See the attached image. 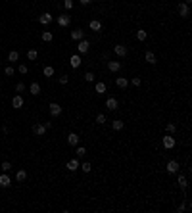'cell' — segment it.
I'll return each mask as SVG.
<instances>
[{
	"instance_id": "obj_22",
	"label": "cell",
	"mask_w": 192,
	"mask_h": 213,
	"mask_svg": "<svg viewBox=\"0 0 192 213\" xmlns=\"http://www.w3.org/2000/svg\"><path fill=\"white\" fill-rule=\"evenodd\" d=\"M144 60H146V62H148V63H150V65H154V63H156V54H154V52H150V50H148V52H146V54H144Z\"/></svg>"
},
{
	"instance_id": "obj_16",
	"label": "cell",
	"mask_w": 192,
	"mask_h": 213,
	"mask_svg": "<svg viewBox=\"0 0 192 213\" xmlns=\"http://www.w3.org/2000/svg\"><path fill=\"white\" fill-rule=\"evenodd\" d=\"M10 184H12V179L6 173H2V175H0V186L6 188V186H10Z\"/></svg>"
},
{
	"instance_id": "obj_10",
	"label": "cell",
	"mask_w": 192,
	"mask_h": 213,
	"mask_svg": "<svg viewBox=\"0 0 192 213\" xmlns=\"http://www.w3.org/2000/svg\"><path fill=\"white\" fill-rule=\"evenodd\" d=\"M46 125H40V123H36V125H33V133L36 134V137H42L44 133H46Z\"/></svg>"
},
{
	"instance_id": "obj_18",
	"label": "cell",
	"mask_w": 192,
	"mask_h": 213,
	"mask_svg": "<svg viewBox=\"0 0 192 213\" xmlns=\"http://www.w3.org/2000/svg\"><path fill=\"white\" fill-rule=\"evenodd\" d=\"M108 69L112 71V73H117V71L121 69V62H108Z\"/></svg>"
},
{
	"instance_id": "obj_4",
	"label": "cell",
	"mask_w": 192,
	"mask_h": 213,
	"mask_svg": "<svg viewBox=\"0 0 192 213\" xmlns=\"http://www.w3.org/2000/svg\"><path fill=\"white\" fill-rule=\"evenodd\" d=\"M89 48H90V42H89L86 39H81V40H79V46H77L79 54H86V52H89Z\"/></svg>"
},
{
	"instance_id": "obj_41",
	"label": "cell",
	"mask_w": 192,
	"mask_h": 213,
	"mask_svg": "<svg viewBox=\"0 0 192 213\" xmlns=\"http://www.w3.org/2000/svg\"><path fill=\"white\" fill-rule=\"evenodd\" d=\"M17 71H19L21 75H25V73H27V65H25V63H21V65H19V69H17Z\"/></svg>"
},
{
	"instance_id": "obj_42",
	"label": "cell",
	"mask_w": 192,
	"mask_h": 213,
	"mask_svg": "<svg viewBox=\"0 0 192 213\" xmlns=\"http://www.w3.org/2000/svg\"><path fill=\"white\" fill-rule=\"evenodd\" d=\"M177 211H179V213H182V211H186V202H185V203H181V206L177 207Z\"/></svg>"
},
{
	"instance_id": "obj_35",
	"label": "cell",
	"mask_w": 192,
	"mask_h": 213,
	"mask_svg": "<svg viewBox=\"0 0 192 213\" xmlns=\"http://www.w3.org/2000/svg\"><path fill=\"white\" fill-rule=\"evenodd\" d=\"M131 85H132V87H140V85H142L140 77H132V79H131Z\"/></svg>"
},
{
	"instance_id": "obj_36",
	"label": "cell",
	"mask_w": 192,
	"mask_h": 213,
	"mask_svg": "<svg viewBox=\"0 0 192 213\" xmlns=\"http://www.w3.org/2000/svg\"><path fill=\"white\" fill-rule=\"evenodd\" d=\"M0 167H2V171H4V173H8V171L12 169V163H10V161H4V163H2V165H0Z\"/></svg>"
},
{
	"instance_id": "obj_40",
	"label": "cell",
	"mask_w": 192,
	"mask_h": 213,
	"mask_svg": "<svg viewBox=\"0 0 192 213\" xmlns=\"http://www.w3.org/2000/svg\"><path fill=\"white\" fill-rule=\"evenodd\" d=\"M4 73H6L8 77H12V75H13V67H12V65H8L6 69H4Z\"/></svg>"
},
{
	"instance_id": "obj_19",
	"label": "cell",
	"mask_w": 192,
	"mask_h": 213,
	"mask_svg": "<svg viewBox=\"0 0 192 213\" xmlns=\"http://www.w3.org/2000/svg\"><path fill=\"white\" fill-rule=\"evenodd\" d=\"M94 90H96V94H106L108 92V87H106V83H96L94 85Z\"/></svg>"
},
{
	"instance_id": "obj_24",
	"label": "cell",
	"mask_w": 192,
	"mask_h": 213,
	"mask_svg": "<svg viewBox=\"0 0 192 213\" xmlns=\"http://www.w3.org/2000/svg\"><path fill=\"white\" fill-rule=\"evenodd\" d=\"M25 179H27V171L21 169V171H17V173H16V180H17V183H23Z\"/></svg>"
},
{
	"instance_id": "obj_28",
	"label": "cell",
	"mask_w": 192,
	"mask_h": 213,
	"mask_svg": "<svg viewBox=\"0 0 192 213\" xmlns=\"http://www.w3.org/2000/svg\"><path fill=\"white\" fill-rule=\"evenodd\" d=\"M146 37H148V33H146L144 29H138V31H136V39H138V40H146Z\"/></svg>"
},
{
	"instance_id": "obj_34",
	"label": "cell",
	"mask_w": 192,
	"mask_h": 213,
	"mask_svg": "<svg viewBox=\"0 0 192 213\" xmlns=\"http://www.w3.org/2000/svg\"><path fill=\"white\" fill-rule=\"evenodd\" d=\"M42 73H44V77H52V75H54V67L46 65V67H44V71H42Z\"/></svg>"
},
{
	"instance_id": "obj_26",
	"label": "cell",
	"mask_w": 192,
	"mask_h": 213,
	"mask_svg": "<svg viewBox=\"0 0 192 213\" xmlns=\"http://www.w3.org/2000/svg\"><path fill=\"white\" fill-rule=\"evenodd\" d=\"M17 60H19V52L17 50H12L8 54V62H17Z\"/></svg>"
},
{
	"instance_id": "obj_12",
	"label": "cell",
	"mask_w": 192,
	"mask_h": 213,
	"mask_svg": "<svg viewBox=\"0 0 192 213\" xmlns=\"http://www.w3.org/2000/svg\"><path fill=\"white\" fill-rule=\"evenodd\" d=\"M67 144H69V146H77V144H79V134H77V133H69V134H67Z\"/></svg>"
},
{
	"instance_id": "obj_29",
	"label": "cell",
	"mask_w": 192,
	"mask_h": 213,
	"mask_svg": "<svg viewBox=\"0 0 192 213\" xmlns=\"http://www.w3.org/2000/svg\"><path fill=\"white\" fill-rule=\"evenodd\" d=\"M27 58H29L31 62H35L36 58H39V52H36V50H29V52H27Z\"/></svg>"
},
{
	"instance_id": "obj_45",
	"label": "cell",
	"mask_w": 192,
	"mask_h": 213,
	"mask_svg": "<svg viewBox=\"0 0 192 213\" xmlns=\"http://www.w3.org/2000/svg\"><path fill=\"white\" fill-rule=\"evenodd\" d=\"M182 2H185V4H188V6H190V2H192V0H182Z\"/></svg>"
},
{
	"instance_id": "obj_33",
	"label": "cell",
	"mask_w": 192,
	"mask_h": 213,
	"mask_svg": "<svg viewBox=\"0 0 192 213\" xmlns=\"http://www.w3.org/2000/svg\"><path fill=\"white\" fill-rule=\"evenodd\" d=\"M52 39H54V37H52V33H50V31H44V33H42V40H44V42H50Z\"/></svg>"
},
{
	"instance_id": "obj_14",
	"label": "cell",
	"mask_w": 192,
	"mask_h": 213,
	"mask_svg": "<svg viewBox=\"0 0 192 213\" xmlns=\"http://www.w3.org/2000/svg\"><path fill=\"white\" fill-rule=\"evenodd\" d=\"M21 106H23V98H21L19 94H16V96L12 98V108H16V110H19Z\"/></svg>"
},
{
	"instance_id": "obj_5",
	"label": "cell",
	"mask_w": 192,
	"mask_h": 213,
	"mask_svg": "<svg viewBox=\"0 0 192 213\" xmlns=\"http://www.w3.org/2000/svg\"><path fill=\"white\" fill-rule=\"evenodd\" d=\"M179 16H181V17H185V19L190 16V6H188V4H185V2H181V4H179Z\"/></svg>"
},
{
	"instance_id": "obj_6",
	"label": "cell",
	"mask_w": 192,
	"mask_h": 213,
	"mask_svg": "<svg viewBox=\"0 0 192 213\" xmlns=\"http://www.w3.org/2000/svg\"><path fill=\"white\" fill-rule=\"evenodd\" d=\"M48 108H50V115H52V117H58V115L62 113V106H60L58 102H52Z\"/></svg>"
},
{
	"instance_id": "obj_8",
	"label": "cell",
	"mask_w": 192,
	"mask_h": 213,
	"mask_svg": "<svg viewBox=\"0 0 192 213\" xmlns=\"http://www.w3.org/2000/svg\"><path fill=\"white\" fill-rule=\"evenodd\" d=\"M71 23V17L67 16V13H62V16H58V25L60 27H67Z\"/></svg>"
},
{
	"instance_id": "obj_37",
	"label": "cell",
	"mask_w": 192,
	"mask_h": 213,
	"mask_svg": "<svg viewBox=\"0 0 192 213\" xmlns=\"http://www.w3.org/2000/svg\"><path fill=\"white\" fill-rule=\"evenodd\" d=\"M63 8L65 10H73V0H63Z\"/></svg>"
},
{
	"instance_id": "obj_7",
	"label": "cell",
	"mask_w": 192,
	"mask_h": 213,
	"mask_svg": "<svg viewBox=\"0 0 192 213\" xmlns=\"http://www.w3.org/2000/svg\"><path fill=\"white\" fill-rule=\"evenodd\" d=\"M52 19H54V16L46 12V13H42V16L39 17V23L40 25H50V23H52Z\"/></svg>"
},
{
	"instance_id": "obj_17",
	"label": "cell",
	"mask_w": 192,
	"mask_h": 213,
	"mask_svg": "<svg viewBox=\"0 0 192 213\" xmlns=\"http://www.w3.org/2000/svg\"><path fill=\"white\" fill-rule=\"evenodd\" d=\"M115 87L117 88H127V87H129V81H127L125 77H117V79H115Z\"/></svg>"
},
{
	"instance_id": "obj_30",
	"label": "cell",
	"mask_w": 192,
	"mask_h": 213,
	"mask_svg": "<svg viewBox=\"0 0 192 213\" xmlns=\"http://www.w3.org/2000/svg\"><path fill=\"white\" fill-rule=\"evenodd\" d=\"M106 115H104V113H98V115H96V123H98V125H104V123H106Z\"/></svg>"
},
{
	"instance_id": "obj_15",
	"label": "cell",
	"mask_w": 192,
	"mask_h": 213,
	"mask_svg": "<svg viewBox=\"0 0 192 213\" xmlns=\"http://www.w3.org/2000/svg\"><path fill=\"white\" fill-rule=\"evenodd\" d=\"M81 39H85V31H83V29L71 31V40H81Z\"/></svg>"
},
{
	"instance_id": "obj_21",
	"label": "cell",
	"mask_w": 192,
	"mask_h": 213,
	"mask_svg": "<svg viewBox=\"0 0 192 213\" xmlns=\"http://www.w3.org/2000/svg\"><path fill=\"white\" fill-rule=\"evenodd\" d=\"M177 183H179L181 190H182V192H185V190H186V186H188V180H186V177H185V175H179V179H177Z\"/></svg>"
},
{
	"instance_id": "obj_2",
	"label": "cell",
	"mask_w": 192,
	"mask_h": 213,
	"mask_svg": "<svg viewBox=\"0 0 192 213\" xmlns=\"http://www.w3.org/2000/svg\"><path fill=\"white\" fill-rule=\"evenodd\" d=\"M161 144H163V148H165V150H173V148H175V138L171 137V134H165V137H163V140H161Z\"/></svg>"
},
{
	"instance_id": "obj_1",
	"label": "cell",
	"mask_w": 192,
	"mask_h": 213,
	"mask_svg": "<svg viewBox=\"0 0 192 213\" xmlns=\"http://www.w3.org/2000/svg\"><path fill=\"white\" fill-rule=\"evenodd\" d=\"M165 171L169 175H175V173H179L181 171V165H179V161L177 160H171V161H167L165 163Z\"/></svg>"
},
{
	"instance_id": "obj_9",
	"label": "cell",
	"mask_w": 192,
	"mask_h": 213,
	"mask_svg": "<svg viewBox=\"0 0 192 213\" xmlns=\"http://www.w3.org/2000/svg\"><path fill=\"white\" fill-rule=\"evenodd\" d=\"M106 108L109 111H115L117 108H119V102H117V98H108L106 100Z\"/></svg>"
},
{
	"instance_id": "obj_13",
	"label": "cell",
	"mask_w": 192,
	"mask_h": 213,
	"mask_svg": "<svg viewBox=\"0 0 192 213\" xmlns=\"http://www.w3.org/2000/svg\"><path fill=\"white\" fill-rule=\"evenodd\" d=\"M81 63H83V60H81L79 54H73V56L69 58V65H71V67H79Z\"/></svg>"
},
{
	"instance_id": "obj_27",
	"label": "cell",
	"mask_w": 192,
	"mask_h": 213,
	"mask_svg": "<svg viewBox=\"0 0 192 213\" xmlns=\"http://www.w3.org/2000/svg\"><path fill=\"white\" fill-rule=\"evenodd\" d=\"M85 154H86V148H85V146H79V144H77V152H75V156H77V157H83Z\"/></svg>"
},
{
	"instance_id": "obj_3",
	"label": "cell",
	"mask_w": 192,
	"mask_h": 213,
	"mask_svg": "<svg viewBox=\"0 0 192 213\" xmlns=\"http://www.w3.org/2000/svg\"><path fill=\"white\" fill-rule=\"evenodd\" d=\"M113 54H115V56H119V58H125L127 54H129V50H127L125 44H115V46H113Z\"/></svg>"
},
{
	"instance_id": "obj_39",
	"label": "cell",
	"mask_w": 192,
	"mask_h": 213,
	"mask_svg": "<svg viewBox=\"0 0 192 213\" xmlns=\"http://www.w3.org/2000/svg\"><path fill=\"white\" fill-rule=\"evenodd\" d=\"M23 90H25V85L23 83H17L16 85V92H23Z\"/></svg>"
},
{
	"instance_id": "obj_44",
	"label": "cell",
	"mask_w": 192,
	"mask_h": 213,
	"mask_svg": "<svg viewBox=\"0 0 192 213\" xmlns=\"http://www.w3.org/2000/svg\"><path fill=\"white\" fill-rule=\"evenodd\" d=\"M81 4H83V6H89V4H92V0H79Z\"/></svg>"
},
{
	"instance_id": "obj_20",
	"label": "cell",
	"mask_w": 192,
	"mask_h": 213,
	"mask_svg": "<svg viewBox=\"0 0 192 213\" xmlns=\"http://www.w3.org/2000/svg\"><path fill=\"white\" fill-rule=\"evenodd\" d=\"M29 92L33 94V96H39V94H40V85L39 83H31L29 85Z\"/></svg>"
},
{
	"instance_id": "obj_25",
	"label": "cell",
	"mask_w": 192,
	"mask_h": 213,
	"mask_svg": "<svg viewBox=\"0 0 192 213\" xmlns=\"http://www.w3.org/2000/svg\"><path fill=\"white\" fill-rule=\"evenodd\" d=\"M123 127H125V123H123L121 119H115V121L112 123V129H113V131H121Z\"/></svg>"
},
{
	"instance_id": "obj_38",
	"label": "cell",
	"mask_w": 192,
	"mask_h": 213,
	"mask_svg": "<svg viewBox=\"0 0 192 213\" xmlns=\"http://www.w3.org/2000/svg\"><path fill=\"white\" fill-rule=\"evenodd\" d=\"M165 129H167V133H169V134H173V133H175V129H177V127L173 125V123H167V125H165Z\"/></svg>"
},
{
	"instance_id": "obj_23",
	"label": "cell",
	"mask_w": 192,
	"mask_h": 213,
	"mask_svg": "<svg viewBox=\"0 0 192 213\" xmlns=\"http://www.w3.org/2000/svg\"><path fill=\"white\" fill-rule=\"evenodd\" d=\"M89 27H90V31H100V29H102V23H100L98 19H92L89 23Z\"/></svg>"
},
{
	"instance_id": "obj_11",
	"label": "cell",
	"mask_w": 192,
	"mask_h": 213,
	"mask_svg": "<svg viewBox=\"0 0 192 213\" xmlns=\"http://www.w3.org/2000/svg\"><path fill=\"white\" fill-rule=\"evenodd\" d=\"M79 165H81L79 160H69V161H67V165H65V169L71 171V173H75V171L79 169Z\"/></svg>"
},
{
	"instance_id": "obj_43",
	"label": "cell",
	"mask_w": 192,
	"mask_h": 213,
	"mask_svg": "<svg viewBox=\"0 0 192 213\" xmlns=\"http://www.w3.org/2000/svg\"><path fill=\"white\" fill-rule=\"evenodd\" d=\"M67 81H69V79H67V75H62L60 77V85H67Z\"/></svg>"
},
{
	"instance_id": "obj_31",
	"label": "cell",
	"mask_w": 192,
	"mask_h": 213,
	"mask_svg": "<svg viewBox=\"0 0 192 213\" xmlns=\"http://www.w3.org/2000/svg\"><path fill=\"white\" fill-rule=\"evenodd\" d=\"M79 167H81V171H85V173H90V171H92V165H90L89 161L83 163V165H79Z\"/></svg>"
},
{
	"instance_id": "obj_32",
	"label": "cell",
	"mask_w": 192,
	"mask_h": 213,
	"mask_svg": "<svg viewBox=\"0 0 192 213\" xmlns=\"http://www.w3.org/2000/svg\"><path fill=\"white\" fill-rule=\"evenodd\" d=\"M85 81H86V83H94V73H92V71H86V73H85Z\"/></svg>"
}]
</instances>
